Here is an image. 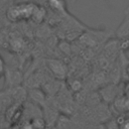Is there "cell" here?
<instances>
[{"mask_svg": "<svg viewBox=\"0 0 129 129\" xmlns=\"http://www.w3.org/2000/svg\"><path fill=\"white\" fill-rule=\"evenodd\" d=\"M41 12L40 8L35 7L33 4H20L14 7H10V9L7 11V16L13 20V21H18L20 19H26L27 17L34 16L37 17L36 15H39Z\"/></svg>", "mask_w": 129, "mask_h": 129, "instance_id": "obj_1", "label": "cell"}, {"mask_svg": "<svg viewBox=\"0 0 129 129\" xmlns=\"http://www.w3.org/2000/svg\"><path fill=\"white\" fill-rule=\"evenodd\" d=\"M113 106L118 114H129V97L121 92L113 100Z\"/></svg>", "mask_w": 129, "mask_h": 129, "instance_id": "obj_2", "label": "cell"}, {"mask_svg": "<svg viewBox=\"0 0 129 129\" xmlns=\"http://www.w3.org/2000/svg\"><path fill=\"white\" fill-rule=\"evenodd\" d=\"M115 36L119 39L125 36H129V6L124 11V18L118 28L115 31Z\"/></svg>", "mask_w": 129, "mask_h": 129, "instance_id": "obj_3", "label": "cell"}, {"mask_svg": "<svg viewBox=\"0 0 129 129\" xmlns=\"http://www.w3.org/2000/svg\"><path fill=\"white\" fill-rule=\"evenodd\" d=\"M120 56H121V64H120L121 76L124 81H128L129 80V58L127 57L126 53H124L121 50H120Z\"/></svg>", "mask_w": 129, "mask_h": 129, "instance_id": "obj_4", "label": "cell"}, {"mask_svg": "<svg viewBox=\"0 0 129 129\" xmlns=\"http://www.w3.org/2000/svg\"><path fill=\"white\" fill-rule=\"evenodd\" d=\"M47 5L50 10L55 13L66 11V1L64 0H47Z\"/></svg>", "mask_w": 129, "mask_h": 129, "instance_id": "obj_5", "label": "cell"}, {"mask_svg": "<svg viewBox=\"0 0 129 129\" xmlns=\"http://www.w3.org/2000/svg\"><path fill=\"white\" fill-rule=\"evenodd\" d=\"M119 48L121 51H123L126 54H129V36H125L118 39Z\"/></svg>", "mask_w": 129, "mask_h": 129, "instance_id": "obj_6", "label": "cell"}, {"mask_svg": "<svg viewBox=\"0 0 129 129\" xmlns=\"http://www.w3.org/2000/svg\"><path fill=\"white\" fill-rule=\"evenodd\" d=\"M122 93L124 95H126L127 97H129V80L124 81V85L122 87Z\"/></svg>", "mask_w": 129, "mask_h": 129, "instance_id": "obj_7", "label": "cell"}]
</instances>
